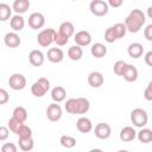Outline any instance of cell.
<instances>
[{
  "mask_svg": "<svg viewBox=\"0 0 152 152\" xmlns=\"http://www.w3.org/2000/svg\"><path fill=\"white\" fill-rule=\"evenodd\" d=\"M145 23H146V17H145L144 12L139 8H134L126 17L124 25L128 32L137 33L141 30V27L145 25Z\"/></svg>",
  "mask_w": 152,
  "mask_h": 152,
  "instance_id": "cell-1",
  "label": "cell"
},
{
  "mask_svg": "<svg viewBox=\"0 0 152 152\" xmlns=\"http://www.w3.org/2000/svg\"><path fill=\"white\" fill-rule=\"evenodd\" d=\"M64 108L69 114H86L90 109V102L86 97H72L66 100Z\"/></svg>",
  "mask_w": 152,
  "mask_h": 152,
  "instance_id": "cell-2",
  "label": "cell"
},
{
  "mask_svg": "<svg viewBox=\"0 0 152 152\" xmlns=\"http://www.w3.org/2000/svg\"><path fill=\"white\" fill-rule=\"evenodd\" d=\"M50 89V81L46 77L38 78L32 86H31V93L36 97H43Z\"/></svg>",
  "mask_w": 152,
  "mask_h": 152,
  "instance_id": "cell-3",
  "label": "cell"
},
{
  "mask_svg": "<svg viewBox=\"0 0 152 152\" xmlns=\"http://www.w3.org/2000/svg\"><path fill=\"white\" fill-rule=\"evenodd\" d=\"M131 121L135 127H139V128L145 127L148 121L147 112L142 108H134L131 112Z\"/></svg>",
  "mask_w": 152,
  "mask_h": 152,
  "instance_id": "cell-4",
  "label": "cell"
},
{
  "mask_svg": "<svg viewBox=\"0 0 152 152\" xmlns=\"http://www.w3.org/2000/svg\"><path fill=\"white\" fill-rule=\"evenodd\" d=\"M55 34H56V31L53 28H44L37 34V37H36L37 43L43 48H48L53 43Z\"/></svg>",
  "mask_w": 152,
  "mask_h": 152,
  "instance_id": "cell-5",
  "label": "cell"
},
{
  "mask_svg": "<svg viewBox=\"0 0 152 152\" xmlns=\"http://www.w3.org/2000/svg\"><path fill=\"white\" fill-rule=\"evenodd\" d=\"M89 10L91 14H94L95 17H103L108 13L109 6L103 0H93L89 4Z\"/></svg>",
  "mask_w": 152,
  "mask_h": 152,
  "instance_id": "cell-6",
  "label": "cell"
},
{
  "mask_svg": "<svg viewBox=\"0 0 152 152\" xmlns=\"http://www.w3.org/2000/svg\"><path fill=\"white\" fill-rule=\"evenodd\" d=\"M8 86L13 90H23L26 87V78L23 74H12L8 78Z\"/></svg>",
  "mask_w": 152,
  "mask_h": 152,
  "instance_id": "cell-7",
  "label": "cell"
},
{
  "mask_svg": "<svg viewBox=\"0 0 152 152\" xmlns=\"http://www.w3.org/2000/svg\"><path fill=\"white\" fill-rule=\"evenodd\" d=\"M62 107L58 104V103H51L46 108V118L52 121V122H56V121H59L61 118H62Z\"/></svg>",
  "mask_w": 152,
  "mask_h": 152,
  "instance_id": "cell-8",
  "label": "cell"
},
{
  "mask_svg": "<svg viewBox=\"0 0 152 152\" xmlns=\"http://www.w3.org/2000/svg\"><path fill=\"white\" fill-rule=\"evenodd\" d=\"M94 133H95V137L97 139L104 140V139H108L110 137L112 128L107 122H99L94 128Z\"/></svg>",
  "mask_w": 152,
  "mask_h": 152,
  "instance_id": "cell-9",
  "label": "cell"
},
{
  "mask_svg": "<svg viewBox=\"0 0 152 152\" xmlns=\"http://www.w3.org/2000/svg\"><path fill=\"white\" fill-rule=\"evenodd\" d=\"M45 24V18L40 12H33L28 17V26L32 30H39L44 26Z\"/></svg>",
  "mask_w": 152,
  "mask_h": 152,
  "instance_id": "cell-10",
  "label": "cell"
},
{
  "mask_svg": "<svg viewBox=\"0 0 152 152\" xmlns=\"http://www.w3.org/2000/svg\"><path fill=\"white\" fill-rule=\"evenodd\" d=\"M74 40H75L76 45L80 48L87 46L91 43V34L86 30H81L74 34Z\"/></svg>",
  "mask_w": 152,
  "mask_h": 152,
  "instance_id": "cell-11",
  "label": "cell"
},
{
  "mask_svg": "<svg viewBox=\"0 0 152 152\" xmlns=\"http://www.w3.org/2000/svg\"><path fill=\"white\" fill-rule=\"evenodd\" d=\"M4 43L7 48L14 49L21 44V39H20L19 34H17L15 32H7L4 37Z\"/></svg>",
  "mask_w": 152,
  "mask_h": 152,
  "instance_id": "cell-12",
  "label": "cell"
},
{
  "mask_svg": "<svg viewBox=\"0 0 152 152\" xmlns=\"http://www.w3.org/2000/svg\"><path fill=\"white\" fill-rule=\"evenodd\" d=\"M44 61H45V57H44V53L40 51V50H32L30 53H28V62L31 65L33 66H40L44 64Z\"/></svg>",
  "mask_w": 152,
  "mask_h": 152,
  "instance_id": "cell-13",
  "label": "cell"
},
{
  "mask_svg": "<svg viewBox=\"0 0 152 152\" xmlns=\"http://www.w3.org/2000/svg\"><path fill=\"white\" fill-rule=\"evenodd\" d=\"M104 82L103 75L100 71H91L88 75V84L91 88H100Z\"/></svg>",
  "mask_w": 152,
  "mask_h": 152,
  "instance_id": "cell-14",
  "label": "cell"
},
{
  "mask_svg": "<svg viewBox=\"0 0 152 152\" xmlns=\"http://www.w3.org/2000/svg\"><path fill=\"white\" fill-rule=\"evenodd\" d=\"M46 56L51 63H61L64 58V52L59 48H50L48 50Z\"/></svg>",
  "mask_w": 152,
  "mask_h": 152,
  "instance_id": "cell-15",
  "label": "cell"
},
{
  "mask_svg": "<svg viewBox=\"0 0 152 152\" xmlns=\"http://www.w3.org/2000/svg\"><path fill=\"white\" fill-rule=\"evenodd\" d=\"M120 140L124 141V142H128V141H132L135 139L137 137V132L135 129L132 127V126H125L121 131H120Z\"/></svg>",
  "mask_w": 152,
  "mask_h": 152,
  "instance_id": "cell-16",
  "label": "cell"
},
{
  "mask_svg": "<svg viewBox=\"0 0 152 152\" xmlns=\"http://www.w3.org/2000/svg\"><path fill=\"white\" fill-rule=\"evenodd\" d=\"M127 53L129 55V57H132L134 59L141 57L142 53H144V46H142V44L137 43V42L131 43L128 45V48H127Z\"/></svg>",
  "mask_w": 152,
  "mask_h": 152,
  "instance_id": "cell-17",
  "label": "cell"
},
{
  "mask_svg": "<svg viewBox=\"0 0 152 152\" xmlns=\"http://www.w3.org/2000/svg\"><path fill=\"white\" fill-rule=\"evenodd\" d=\"M76 128L81 132V133H89L93 129V124L91 120L86 118V116H81L77 119L76 121Z\"/></svg>",
  "mask_w": 152,
  "mask_h": 152,
  "instance_id": "cell-18",
  "label": "cell"
},
{
  "mask_svg": "<svg viewBox=\"0 0 152 152\" xmlns=\"http://www.w3.org/2000/svg\"><path fill=\"white\" fill-rule=\"evenodd\" d=\"M30 1L28 0H14L12 4V10L15 12V14H24L30 8Z\"/></svg>",
  "mask_w": 152,
  "mask_h": 152,
  "instance_id": "cell-19",
  "label": "cell"
},
{
  "mask_svg": "<svg viewBox=\"0 0 152 152\" xmlns=\"http://www.w3.org/2000/svg\"><path fill=\"white\" fill-rule=\"evenodd\" d=\"M138 76H139L138 69H137L134 65H132V64H127V68H126L125 72L122 74L124 80H125L126 82L132 83V82H135V81L138 80Z\"/></svg>",
  "mask_w": 152,
  "mask_h": 152,
  "instance_id": "cell-20",
  "label": "cell"
},
{
  "mask_svg": "<svg viewBox=\"0 0 152 152\" xmlns=\"http://www.w3.org/2000/svg\"><path fill=\"white\" fill-rule=\"evenodd\" d=\"M90 53L95 58H102L107 55V46L102 43H95L90 48Z\"/></svg>",
  "mask_w": 152,
  "mask_h": 152,
  "instance_id": "cell-21",
  "label": "cell"
},
{
  "mask_svg": "<svg viewBox=\"0 0 152 152\" xmlns=\"http://www.w3.org/2000/svg\"><path fill=\"white\" fill-rule=\"evenodd\" d=\"M66 97V90L61 87V86H57L55 88H52L51 90V99L53 100L55 103H59L62 101H64Z\"/></svg>",
  "mask_w": 152,
  "mask_h": 152,
  "instance_id": "cell-22",
  "label": "cell"
},
{
  "mask_svg": "<svg viewBox=\"0 0 152 152\" xmlns=\"http://www.w3.org/2000/svg\"><path fill=\"white\" fill-rule=\"evenodd\" d=\"M10 25L12 27V30L14 32H18V31H21L25 26V19L23 15H19V14H14L13 17H11L10 19Z\"/></svg>",
  "mask_w": 152,
  "mask_h": 152,
  "instance_id": "cell-23",
  "label": "cell"
},
{
  "mask_svg": "<svg viewBox=\"0 0 152 152\" xmlns=\"http://www.w3.org/2000/svg\"><path fill=\"white\" fill-rule=\"evenodd\" d=\"M58 32H61L62 34L66 36L68 38H70L71 36L75 34V26L71 21H63L61 25H59V28H58Z\"/></svg>",
  "mask_w": 152,
  "mask_h": 152,
  "instance_id": "cell-24",
  "label": "cell"
},
{
  "mask_svg": "<svg viewBox=\"0 0 152 152\" xmlns=\"http://www.w3.org/2000/svg\"><path fill=\"white\" fill-rule=\"evenodd\" d=\"M137 138L142 144H148L152 141V131L150 128L142 127L139 132H137Z\"/></svg>",
  "mask_w": 152,
  "mask_h": 152,
  "instance_id": "cell-25",
  "label": "cell"
},
{
  "mask_svg": "<svg viewBox=\"0 0 152 152\" xmlns=\"http://www.w3.org/2000/svg\"><path fill=\"white\" fill-rule=\"evenodd\" d=\"M83 56V50L82 48L77 46V45H74V46H70L68 49V57L71 59V61H80Z\"/></svg>",
  "mask_w": 152,
  "mask_h": 152,
  "instance_id": "cell-26",
  "label": "cell"
},
{
  "mask_svg": "<svg viewBox=\"0 0 152 152\" xmlns=\"http://www.w3.org/2000/svg\"><path fill=\"white\" fill-rule=\"evenodd\" d=\"M18 145H19V148L24 152H28L31 151L33 147H34V140L31 138H25V139H20L18 140Z\"/></svg>",
  "mask_w": 152,
  "mask_h": 152,
  "instance_id": "cell-27",
  "label": "cell"
},
{
  "mask_svg": "<svg viewBox=\"0 0 152 152\" xmlns=\"http://www.w3.org/2000/svg\"><path fill=\"white\" fill-rule=\"evenodd\" d=\"M12 17V7L5 2H0V21H6Z\"/></svg>",
  "mask_w": 152,
  "mask_h": 152,
  "instance_id": "cell-28",
  "label": "cell"
},
{
  "mask_svg": "<svg viewBox=\"0 0 152 152\" xmlns=\"http://www.w3.org/2000/svg\"><path fill=\"white\" fill-rule=\"evenodd\" d=\"M12 116L15 118V119H18V120L21 121V122H25V121L27 120V112H26V109H25L24 107L18 106V107H15V108L13 109Z\"/></svg>",
  "mask_w": 152,
  "mask_h": 152,
  "instance_id": "cell-29",
  "label": "cell"
},
{
  "mask_svg": "<svg viewBox=\"0 0 152 152\" xmlns=\"http://www.w3.org/2000/svg\"><path fill=\"white\" fill-rule=\"evenodd\" d=\"M59 142L65 148H72V147L76 146V139L74 137H71V135H68V134L62 135L61 139H59Z\"/></svg>",
  "mask_w": 152,
  "mask_h": 152,
  "instance_id": "cell-30",
  "label": "cell"
},
{
  "mask_svg": "<svg viewBox=\"0 0 152 152\" xmlns=\"http://www.w3.org/2000/svg\"><path fill=\"white\" fill-rule=\"evenodd\" d=\"M15 134L20 138V139H25V138H31L32 137V129L27 126V125H25V124H23L19 128H18V131L15 132Z\"/></svg>",
  "mask_w": 152,
  "mask_h": 152,
  "instance_id": "cell-31",
  "label": "cell"
},
{
  "mask_svg": "<svg viewBox=\"0 0 152 152\" xmlns=\"http://www.w3.org/2000/svg\"><path fill=\"white\" fill-rule=\"evenodd\" d=\"M127 64L125 61H116L114 63V66H113V70H114V74L118 75V76H122V74L125 72L126 68H127Z\"/></svg>",
  "mask_w": 152,
  "mask_h": 152,
  "instance_id": "cell-32",
  "label": "cell"
},
{
  "mask_svg": "<svg viewBox=\"0 0 152 152\" xmlns=\"http://www.w3.org/2000/svg\"><path fill=\"white\" fill-rule=\"evenodd\" d=\"M112 27H113V30H114L115 36H116V38H118V39H120V38H122V37H125V34H126L127 30H126V27H125L124 23H116V24H115L114 26H112Z\"/></svg>",
  "mask_w": 152,
  "mask_h": 152,
  "instance_id": "cell-33",
  "label": "cell"
},
{
  "mask_svg": "<svg viewBox=\"0 0 152 152\" xmlns=\"http://www.w3.org/2000/svg\"><path fill=\"white\" fill-rule=\"evenodd\" d=\"M24 122H21V121H19L18 119H15V118H11L10 120H8V126H7V128L11 131V132H13V133H15L17 131H18V128L23 125Z\"/></svg>",
  "mask_w": 152,
  "mask_h": 152,
  "instance_id": "cell-34",
  "label": "cell"
},
{
  "mask_svg": "<svg viewBox=\"0 0 152 152\" xmlns=\"http://www.w3.org/2000/svg\"><path fill=\"white\" fill-rule=\"evenodd\" d=\"M104 40H106L107 43H109V44H112V43H114L115 40H118V38H116V36H115V32H114V30H113L112 26L108 27V28L104 31Z\"/></svg>",
  "mask_w": 152,
  "mask_h": 152,
  "instance_id": "cell-35",
  "label": "cell"
},
{
  "mask_svg": "<svg viewBox=\"0 0 152 152\" xmlns=\"http://www.w3.org/2000/svg\"><path fill=\"white\" fill-rule=\"evenodd\" d=\"M68 42H69V38H68L66 36L62 34L61 32H56L53 43H56L58 46H64V45H66V44H68Z\"/></svg>",
  "mask_w": 152,
  "mask_h": 152,
  "instance_id": "cell-36",
  "label": "cell"
},
{
  "mask_svg": "<svg viewBox=\"0 0 152 152\" xmlns=\"http://www.w3.org/2000/svg\"><path fill=\"white\" fill-rule=\"evenodd\" d=\"M1 152H18V147L13 142H6L1 146Z\"/></svg>",
  "mask_w": 152,
  "mask_h": 152,
  "instance_id": "cell-37",
  "label": "cell"
},
{
  "mask_svg": "<svg viewBox=\"0 0 152 152\" xmlns=\"http://www.w3.org/2000/svg\"><path fill=\"white\" fill-rule=\"evenodd\" d=\"M10 101L8 91L4 88H0V104H6Z\"/></svg>",
  "mask_w": 152,
  "mask_h": 152,
  "instance_id": "cell-38",
  "label": "cell"
},
{
  "mask_svg": "<svg viewBox=\"0 0 152 152\" xmlns=\"http://www.w3.org/2000/svg\"><path fill=\"white\" fill-rule=\"evenodd\" d=\"M144 36H145L146 40L152 42V24L146 25V27H145V30H144Z\"/></svg>",
  "mask_w": 152,
  "mask_h": 152,
  "instance_id": "cell-39",
  "label": "cell"
},
{
  "mask_svg": "<svg viewBox=\"0 0 152 152\" xmlns=\"http://www.w3.org/2000/svg\"><path fill=\"white\" fill-rule=\"evenodd\" d=\"M144 97L147 100V101H152V82H150L144 91Z\"/></svg>",
  "mask_w": 152,
  "mask_h": 152,
  "instance_id": "cell-40",
  "label": "cell"
},
{
  "mask_svg": "<svg viewBox=\"0 0 152 152\" xmlns=\"http://www.w3.org/2000/svg\"><path fill=\"white\" fill-rule=\"evenodd\" d=\"M8 135H10V129L5 126H0V141L6 140Z\"/></svg>",
  "mask_w": 152,
  "mask_h": 152,
  "instance_id": "cell-41",
  "label": "cell"
},
{
  "mask_svg": "<svg viewBox=\"0 0 152 152\" xmlns=\"http://www.w3.org/2000/svg\"><path fill=\"white\" fill-rule=\"evenodd\" d=\"M124 4V1L122 0H109L108 2H107V5L108 6H112V7H120L121 5Z\"/></svg>",
  "mask_w": 152,
  "mask_h": 152,
  "instance_id": "cell-42",
  "label": "cell"
},
{
  "mask_svg": "<svg viewBox=\"0 0 152 152\" xmlns=\"http://www.w3.org/2000/svg\"><path fill=\"white\" fill-rule=\"evenodd\" d=\"M145 63L148 65V66H152V51H147L145 53Z\"/></svg>",
  "mask_w": 152,
  "mask_h": 152,
  "instance_id": "cell-43",
  "label": "cell"
},
{
  "mask_svg": "<svg viewBox=\"0 0 152 152\" xmlns=\"http://www.w3.org/2000/svg\"><path fill=\"white\" fill-rule=\"evenodd\" d=\"M147 12H148V17L152 18V6H150V7L147 8Z\"/></svg>",
  "mask_w": 152,
  "mask_h": 152,
  "instance_id": "cell-44",
  "label": "cell"
},
{
  "mask_svg": "<svg viewBox=\"0 0 152 152\" xmlns=\"http://www.w3.org/2000/svg\"><path fill=\"white\" fill-rule=\"evenodd\" d=\"M89 152H103L101 148H91Z\"/></svg>",
  "mask_w": 152,
  "mask_h": 152,
  "instance_id": "cell-45",
  "label": "cell"
},
{
  "mask_svg": "<svg viewBox=\"0 0 152 152\" xmlns=\"http://www.w3.org/2000/svg\"><path fill=\"white\" fill-rule=\"evenodd\" d=\"M118 152H129V151H127V150H119Z\"/></svg>",
  "mask_w": 152,
  "mask_h": 152,
  "instance_id": "cell-46",
  "label": "cell"
}]
</instances>
